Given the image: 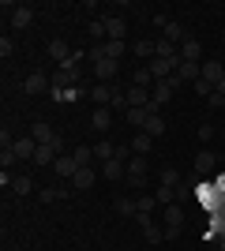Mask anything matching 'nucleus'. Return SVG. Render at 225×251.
<instances>
[{"label": "nucleus", "mask_w": 225, "mask_h": 251, "mask_svg": "<svg viewBox=\"0 0 225 251\" xmlns=\"http://www.w3.org/2000/svg\"><path fill=\"white\" fill-rule=\"evenodd\" d=\"M147 169H150V157L131 154V161H128V184L131 188H147Z\"/></svg>", "instance_id": "1"}, {"label": "nucleus", "mask_w": 225, "mask_h": 251, "mask_svg": "<svg viewBox=\"0 0 225 251\" xmlns=\"http://www.w3.org/2000/svg\"><path fill=\"white\" fill-rule=\"evenodd\" d=\"M173 98V86H169V79H161V83H154V90H150V105H147V113L150 116H158L161 113V105Z\"/></svg>", "instance_id": "2"}, {"label": "nucleus", "mask_w": 225, "mask_h": 251, "mask_svg": "<svg viewBox=\"0 0 225 251\" xmlns=\"http://www.w3.org/2000/svg\"><path fill=\"white\" fill-rule=\"evenodd\" d=\"M180 221H184V210H180V202H173V206H165V240H173V236H180Z\"/></svg>", "instance_id": "3"}, {"label": "nucleus", "mask_w": 225, "mask_h": 251, "mask_svg": "<svg viewBox=\"0 0 225 251\" xmlns=\"http://www.w3.org/2000/svg\"><path fill=\"white\" fill-rule=\"evenodd\" d=\"M34 15H38L34 4H15V11H11V26H15V30H26V26L34 23Z\"/></svg>", "instance_id": "4"}, {"label": "nucleus", "mask_w": 225, "mask_h": 251, "mask_svg": "<svg viewBox=\"0 0 225 251\" xmlns=\"http://www.w3.org/2000/svg\"><path fill=\"white\" fill-rule=\"evenodd\" d=\"M218 169V154L214 150H199V154H195V173H199V176H210V173H214Z\"/></svg>", "instance_id": "5"}, {"label": "nucleus", "mask_w": 225, "mask_h": 251, "mask_svg": "<svg viewBox=\"0 0 225 251\" xmlns=\"http://www.w3.org/2000/svg\"><path fill=\"white\" fill-rule=\"evenodd\" d=\"M154 56H161V60H173L176 64V68H180V45H173V42H165V38H158V42H154Z\"/></svg>", "instance_id": "6"}, {"label": "nucleus", "mask_w": 225, "mask_h": 251, "mask_svg": "<svg viewBox=\"0 0 225 251\" xmlns=\"http://www.w3.org/2000/svg\"><path fill=\"white\" fill-rule=\"evenodd\" d=\"M180 60H192V64H203V42H195L192 34L180 42Z\"/></svg>", "instance_id": "7"}, {"label": "nucleus", "mask_w": 225, "mask_h": 251, "mask_svg": "<svg viewBox=\"0 0 225 251\" xmlns=\"http://www.w3.org/2000/svg\"><path fill=\"white\" fill-rule=\"evenodd\" d=\"M79 169H83V165H79L72 154H60V157H56V165H53V173H56V176H64L68 184H72V176L79 173Z\"/></svg>", "instance_id": "8"}, {"label": "nucleus", "mask_w": 225, "mask_h": 251, "mask_svg": "<svg viewBox=\"0 0 225 251\" xmlns=\"http://www.w3.org/2000/svg\"><path fill=\"white\" fill-rule=\"evenodd\" d=\"M15 157L19 161H34V154H38V143H34V135H23V139H15Z\"/></svg>", "instance_id": "9"}, {"label": "nucleus", "mask_w": 225, "mask_h": 251, "mask_svg": "<svg viewBox=\"0 0 225 251\" xmlns=\"http://www.w3.org/2000/svg\"><path fill=\"white\" fill-rule=\"evenodd\" d=\"M147 68H150V75H154V83H161V79H169V75L176 72V64H173V60H161V56H154Z\"/></svg>", "instance_id": "10"}, {"label": "nucleus", "mask_w": 225, "mask_h": 251, "mask_svg": "<svg viewBox=\"0 0 225 251\" xmlns=\"http://www.w3.org/2000/svg\"><path fill=\"white\" fill-rule=\"evenodd\" d=\"M203 79H206L210 86H218V83L225 79V64H222V60H203Z\"/></svg>", "instance_id": "11"}, {"label": "nucleus", "mask_w": 225, "mask_h": 251, "mask_svg": "<svg viewBox=\"0 0 225 251\" xmlns=\"http://www.w3.org/2000/svg\"><path fill=\"white\" fill-rule=\"evenodd\" d=\"M23 90H26V94H42V90H49V75H42V72L26 75V79H23Z\"/></svg>", "instance_id": "12"}, {"label": "nucleus", "mask_w": 225, "mask_h": 251, "mask_svg": "<svg viewBox=\"0 0 225 251\" xmlns=\"http://www.w3.org/2000/svg\"><path fill=\"white\" fill-rule=\"evenodd\" d=\"M176 75H180V83H199V79H203V64L184 60L180 68H176Z\"/></svg>", "instance_id": "13"}, {"label": "nucleus", "mask_w": 225, "mask_h": 251, "mask_svg": "<svg viewBox=\"0 0 225 251\" xmlns=\"http://www.w3.org/2000/svg\"><path fill=\"white\" fill-rule=\"evenodd\" d=\"M147 105H150L147 86H128V109H147Z\"/></svg>", "instance_id": "14"}, {"label": "nucleus", "mask_w": 225, "mask_h": 251, "mask_svg": "<svg viewBox=\"0 0 225 251\" xmlns=\"http://www.w3.org/2000/svg\"><path fill=\"white\" fill-rule=\"evenodd\" d=\"M30 135H34V143H38V147H49V143H56V131H53L49 124H42V120L30 127Z\"/></svg>", "instance_id": "15"}, {"label": "nucleus", "mask_w": 225, "mask_h": 251, "mask_svg": "<svg viewBox=\"0 0 225 251\" xmlns=\"http://www.w3.org/2000/svg\"><path fill=\"white\" fill-rule=\"evenodd\" d=\"M49 56H53L56 64H68V60L75 56V52L68 49V42H64V38H56V42H49Z\"/></svg>", "instance_id": "16"}, {"label": "nucleus", "mask_w": 225, "mask_h": 251, "mask_svg": "<svg viewBox=\"0 0 225 251\" xmlns=\"http://www.w3.org/2000/svg\"><path fill=\"white\" fill-rule=\"evenodd\" d=\"M105 30H109V42H124V19L120 15H105Z\"/></svg>", "instance_id": "17"}, {"label": "nucleus", "mask_w": 225, "mask_h": 251, "mask_svg": "<svg viewBox=\"0 0 225 251\" xmlns=\"http://www.w3.org/2000/svg\"><path fill=\"white\" fill-rule=\"evenodd\" d=\"M161 38H165V42H173V45H180L184 38H188V30H184L176 19H169V23H165V30H161Z\"/></svg>", "instance_id": "18"}, {"label": "nucleus", "mask_w": 225, "mask_h": 251, "mask_svg": "<svg viewBox=\"0 0 225 251\" xmlns=\"http://www.w3.org/2000/svg\"><path fill=\"white\" fill-rule=\"evenodd\" d=\"M94 169H90V165H83V169H79V173H75V176H72V188H79V191H86V188H94Z\"/></svg>", "instance_id": "19"}, {"label": "nucleus", "mask_w": 225, "mask_h": 251, "mask_svg": "<svg viewBox=\"0 0 225 251\" xmlns=\"http://www.w3.org/2000/svg\"><path fill=\"white\" fill-rule=\"evenodd\" d=\"M94 75H98V83H109L113 75H117V60H94Z\"/></svg>", "instance_id": "20"}, {"label": "nucleus", "mask_w": 225, "mask_h": 251, "mask_svg": "<svg viewBox=\"0 0 225 251\" xmlns=\"http://www.w3.org/2000/svg\"><path fill=\"white\" fill-rule=\"evenodd\" d=\"M101 176H105V180H120V176H128V165L113 157V161H105V165H101Z\"/></svg>", "instance_id": "21"}, {"label": "nucleus", "mask_w": 225, "mask_h": 251, "mask_svg": "<svg viewBox=\"0 0 225 251\" xmlns=\"http://www.w3.org/2000/svg\"><path fill=\"white\" fill-rule=\"evenodd\" d=\"M90 124H94V131H109L113 127V109H94Z\"/></svg>", "instance_id": "22"}, {"label": "nucleus", "mask_w": 225, "mask_h": 251, "mask_svg": "<svg viewBox=\"0 0 225 251\" xmlns=\"http://www.w3.org/2000/svg\"><path fill=\"white\" fill-rule=\"evenodd\" d=\"M94 101H98V109H109V101H113V83H98L94 86Z\"/></svg>", "instance_id": "23"}, {"label": "nucleus", "mask_w": 225, "mask_h": 251, "mask_svg": "<svg viewBox=\"0 0 225 251\" xmlns=\"http://www.w3.org/2000/svg\"><path fill=\"white\" fill-rule=\"evenodd\" d=\"M94 157L101 161V165H105V161H113V157H117V147H113V143H105V139H98V147H94Z\"/></svg>", "instance_id": "24"}, {"label": "nucleus", "mask_w": 225, "mask_h": 251, "mask_svg": "<svg viewBox=\"0 0 225 251\" xmlns=\"http://www.w3.org/2000/svg\"><path fill=\"white\" fill-rule=\"evenodd\" d=\"M150 147H154V139H150L147 131H139V135L131 139V154H143V157H147V154H150Z\"/></svg>", "instance_id": "25"}, {"label": "nucleus", "mask_w": 225, "mask_h": 251, "mask_svg": "<svg viewBox=\"0 0 225 251\" xmlns=\"http://www.w3.org/2000/svg\"><path fill=\"white\" fill-rule=\"evenodd\" d=\"M154 199H158V206H173L176 202V188H165V184H158V191H150Z\"/></svg>", "instance_id": "26"}, {"label": "nucleus", "mask_w": 225, "mask_h": 251, "mask_svg": "<svg viewBox=\"0 0 225 251\" xmlns=\"http://www.w3.org/2000/svg\"><path fill=\"white\" fill-rule=\"evenodd\" d=\"M56 157H60V150H56V147H38L34 161H38V165H56Z\"/></svg>", "instance_id": "27"}, {"label": "nucleus", "mask_w": 225, "mask_h": 251, "mask_svg": "<svg viewBox=\"0 0 225 251\" xmlns=\"http://www.w3.org/2000/svg\"><path fill=\"white\" fill-rule=\"evenodd\" d=\"M143 131H147L150 139H161V135H165V120H161V113H158V116H150V120H147V127H143Z\"/></svg>", "instance_id": "28"}, {"label": "nucleus", "mask_w": 225, "mask_h": 251, "mask_svg": "<svg viewBox=\"0 0 225 251\" xmlns=\"http://www.w3.org/2000/svg\"><path fill=\"white\" fill-rule=\"evenodd\" d=\"M124 120H128L131 127H147L150 113H147V109H128V113H124Z\"/></svg>", "instance_id": "29"}, {"label": "nucleus", "mask_w": 225, "mask_h": 251, "mask_svg": "<svg viewBox=\"0 0 225 251\" xmlns=\"http://www.w3.org/2000/svg\"><path fill=\"white\" fill-rule=\"evenodd\" d=\"M161 184H165V188H180V184H184V180H180V173H176V169H173V165H165V169H161Z\"/></svg>", "instance_id": "30"}, {"label": "nucleus", "mask_w": 225, "mask_h": 251, "mask_svg": "<svg viewBox=\"0 0 225 251\" xmlns=\"http://www.w3.org/2000/svg\"><path fill=\"white\" fill-rule=\"evenodd\" d=\"M11 191H15V195H30V191H34V180L30 176H15V180H11Z\"/></svg>", "instance_id": "31"}, {"label": "nucleus", "mask_w": 225, "mask_h": 251, "mask_svg": "<svg viewBox=\"0 0 225 251\" xmlns=\"http://www.w3.org/2000/svg\"><path fill=\"white\" fill-rule=\"evenodd\" d=\"M150 83H154L150 68H135V72H131V86H150Z\"/></svg>", "instance_id": "32"}, {"label": "nucleus", "mask_w": 225, "mask_h": 251, "mask_svg": "<svg viewBox=\"0 0 225 251\" xmlns=\"http://www.w3.org/2000/svg\"><path fill=\"white\" fill-rule=\"evenodd\" d=\"M72 157L79 161V165H90V161H94V147H75Z\"/></svg>", "instance_id": "33"}, {"label": "nucleus", "mask_w": 225, "mask_h": 251, "mask_svg": "<svg viewBox=\"0 0 225 251\" xmlns=\"http://www.w3.org/2000/svg\"><path fill=\"white\" fill-rule=\"evenodd\" d=\"M117 210H120V214H124V218H135V214H139V206H135V199H124V195H120V199H117Z\"/></svg>", "instance_id": "34"}, {"label": "nucleus", "mask_w": 225, "mask_h": 251, "mask_svg": "<svg viewBox=\"0 0 225 251\" xmlns=\"http://www.w3.org/2000/svg\"><path fill=\"white\" fill-rule=\"evenodd\" d=\"M109 109H124V113H128V94H124L120 86H113V101H109Z\"/></svg>", "instance_id": "35"}, {"label": "nucleus", "mask_w": 225, "mask_h": 251, "mask_svg": "<svg viewBox=\"0 0 225 251\" xmlns=\"http://www.w3.org/2000/svg\"><path fill=\"white\" fill-rule=\"evenodd\" d=\"M143 236H147L150 244H158V240H165V229H158V225H147V229H143Z\"/></svg>", "instance_id": "36"}, {"label": "nucleus", "mask_w": 225, "mask_h": 251, "mask_svg": "<svg viewBox=\"0 0 225 251\" xmlns=\"http://www.w3.org/2000/svg\"><path fill=\"white\" fill-rule=\"evenodd\" d=\"M60 199V188H38V202H53Z\"/></svg>", "instance_id": "37"}, {"label": "nucleus", "mask_w": 225, "mask_h": 251, "mask_svg": "<svg viewBox=\"0 0 225 251\" xmlns=\"http://www.w3.org/2000/svg\"><path fill=\"white\" fill-rule=\"evenodd\" d=\"M135 56H150L154 60V42H135Z\"/></svg>", "instance_id": "38"}, {"label": "nucleus", "mask_w": 225, "mask_h": 251, "mask_svg": "<svg viewBox=\"0 0 225 251\" xmlns=\"http://www.w3.org/2000/svg\"><path fill=\"white\" fill-rule=\"evenodd\" d=\"M192 86H195V94H199V98H210V94H214V86L206 83V79H199V83H192Z\"/></svg>", "instance_id": "39"}, {"label": "nucleus", "mask_w": 225, "mask_h": 251, "mask_svg": "<svg viewBox=\"0 0 225 251\" xmlns=\"http://www.w3.org/2000/svg\"><path fill=\"white\" fill-rule=\"evenodd\" d=\"M15 161H19V157H15V150H0V165H4V169L15 165Z\"/></svg>", "instance_id": "40"}, {"label": "nucleus", "mask_w": 225, "mask_h": 251, "mask_svg": "<svg viewBox=\"0 0 225 251\" xmlns=\"http://www.w3.org/2000/svg\"><path fill=\"white\" fill-rule=\"evenodd\" d=\"M11 52H15V42H8V38H0V56H4V60H8Z\"/></svg>", "instance_id": "41"}, {"label": "nucleus", "mask_w": 225, "mask_h": 251, "mask_svg": "<svg viewBox=\"0 0 225 251\" xmlns=\"http://www.w3.org/2000/svg\"><path fill=\"white\" fill-rule=\"evenodd\" d=\"M214 135H218V131H214V124H203V127H199V139H203V143H210Z\"/></svg>", "instance_id": "42"}, {"label": "nucleus", "mask_w": 225, "mask_h": 251, "mask_svg": "<svg viewBox=\"0 0 225 251\" xmlns=\"http://www.w3.org/2000/svg\"><path fill=\"white\" fill-rule=\"evenodd\" d=\"M117 161H124V165H128V161H131V154H128V147H117Z\"/></svg>", "instance_id": "43"}, {"label": "nucleus", "mask_w": 225, "mask_h": 251, "mask_svg": "<svg viewBox=\"0 0 225 251\" xmlns=\"http://www.w3.org/2000/svg\"><path fill=\"white\" fill-rule=\"evenodd\" d=\"M222 113H225V98H222Z\"/></svg>", "instance_id": "44"}]
</instances>
